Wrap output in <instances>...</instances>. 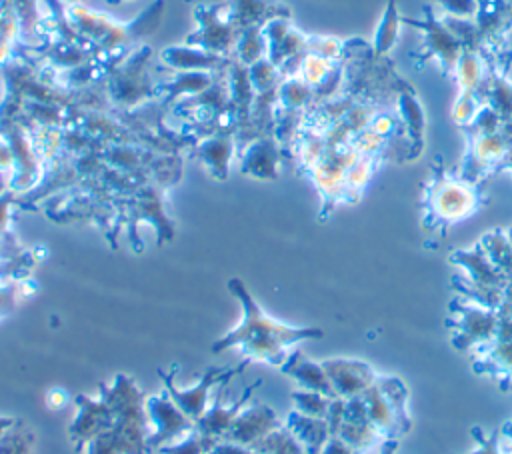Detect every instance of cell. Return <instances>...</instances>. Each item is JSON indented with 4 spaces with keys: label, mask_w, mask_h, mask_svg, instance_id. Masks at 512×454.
Segmentation results:
<instances>
[{
    "label": "cell",
    "mask_w": 512,
    "mask_h": 454,
    "mask_svg": "<svg viewBox=\"0 0 512 454\" xmlns=\"http://www.w3.org/2000/svg\"><path fill=\"white\" fill-rule=\"evenodd\" d=\"M228 290L238 298L242 318L212 344V352L238 350L250 362L256 360L280 368L298 342L322 338L320 328L290 326L268 316L240 278H230Z\"/></svg>",
    "instance_id": "1"
},
{
    "label": "cell",
    "mask_w": 512,
    "mask_h": 454,
    "mask_svg": "<svg viewBox=\"0 0 512 454\" xmlns=\"http://www.w3.org/2000/svg\"><path fill=\"white\" fill-rule=\"evenodd\" d=\"M164 12V0L150 4L138 18L130 22H116L102 12L88 10L80 4H66L64 16L72 30L82 36L98 54L100 60L132 50V44L142 36L156 32Z\"/></svg>",
    "instance_id": "2"
},
{
    "label": "cell",
    "mask_w": 512,
    "mask_h": 454,
    "mask_svg": "<svg viewBox=\"0 0 512 454\" xmlns=\"http://www.w3.org/2000/svg\"><path fill=\"white\" fill-rule=\"evenodd\" d=\"M422 206L424 226L444 232L448 226L470 218L482 206V196L476 182L436 168L424 190Z\"/></svg>",
    "instance_id": "3"
},
{
    "label": "cell",
    "mask_w": 512,
    "mask_h": 454,
    "mask_svg": "<svg viewBox=\"0 0 512 454\" xmlns=\"http://www.w3.org/2000/svg\"><path fill=\"white\" fill-rule=\"evenodd\" d=\"M150 56V48L140 46L130 50L120 64H112L104 80V94L114 110L132 112L134 108L160 98L158 82H154L148 72Z\"/></svg>",
    "instance_id": "4"
},
{
    "label": "cell",
    "mask_w": 512,
    "mask_h": 454,
    "mask_svg": "<svg viewBox=\"0 0 512 454\" xmlns=\"http://www.w3.org/2000/svg\"><path fill=\"white\" fill-rule=\"evenodd\" d=\"M250 366V360H242L238 366L232 368H208L206 372H202V376L190 384V386H178L174 380V374L178 370V366H172L168 372L158 370L160 380L164 384V390L170 394V398L178 404V408L194 422H198L202 418V414L208 410L210 400H212V392L232 380L236 374H242L246 368Z\"/></svg>",
    "instance_id": "5"
},
{
    "label": "cell",
    "mask_w": 512,
    "mask_h": 454,
    "mask_svg": "<svg viewBox=\"0 0 512 454\" xmlns=\"http://www.w3.org/2000/svg\"><path fill=\"white\" fill-rule=\"evenodd\" d=\"M144 414L148 424V446L150 450H160L196 428V422L190 420L170 394L162 388L144 398Z\"/></svg>",
    "instance_id": "6"
},
{
    "label": "cell",
    "mask_w": 512,
    "mask_h": 454,
    "mask_svg": "<svg viewBox=\"0 0 512 454\" xmlns=\"http://www.w3.org/2000/svg\"><path fill=\"white\" fill-rule=\"evenodd\" d=\"M452 344L458 350L482 348L494 342L498 326V310H490L458 298L452 302Z\"/></svg>",
    "instance_id": "7"
},
{
    "label": "cell",
    "mask_w": 512,
    "mask_h": 454,
    "mask_svg": "<svg viewBox=\"0 0 512 454\" xmlns=\"http://www.w3.org/2000/svg\"><path fill=\"white\" fill-rule=\"evenodd\" d=\"M194 18H196L198 26L192 34L186 36L184 44L202 48L212 54L232 58V52H234L240 32L230 24L222 2L220 4H198L194 8Z\"/></svg>",
    "instance_id": "8"
},
{
    "label": "cell",
    "mask_w": 512,
    "mask_h": 454,
    "mask_svg": "<svg viewBox=\"0 0 512 454\" xmlns=\"http://www.w3.org/2000/svg\"><path fill=\"white\" fill-rule=\"evenodd\" d=\"M170 182H146L138 190L130 194L126 200V220L130 224V230L138 222H152L158 234V242L170 240L174 234L172 220L164 212V190Z\"/></svg>",
    "instance_id": "9"
},
{
    "label": "cell",
    "mask_w": 512,
    "mask_h": 454,
    "mask_svg": "<svg viewBox=\"0 0 512 454\" xmlns=\"http://www.w3.org/2000/svg\"><path fill=\"white\" fill-rule=\"evenodd\" d=\"M74 406H76V412L70 422L68 434L74 450L78 452L86 442H90L98 434L112 428L114 412L100 394L98 396L80 394L74 398Z\"/></svg>",
    "instance_id": "10"
},
{
    "label": "cell",
    "mask_w": 512,
    "mask_h": 454,
    "mask_svg": "<svg viewBox=\"0 0 512 454\" xmlns=\"http://www.w3.org/2000/svg\"><path fill=\"white\" fill-rule=\"evenodd\" d=\"M322 366L328 374L336 398L344 400L362 396L370 386L376 384L380 376L368 362L354 358H330L322 360Z\"/></svg>",
    "instance_id": "11"
},
{
    "label": "cell",
    "mask_w": 512,
    "mask_h": 454,
    "mask_svg": "<svg viewBox=\"0 0 512 454\" xmlns=\"http://www.w3.org/2000/svg\"><path fill=\"white\" fill-rule=\"evenodd\" d=\"M280 426H282L280 418L268 404H260V402L250 404L248 402L234 418L224 440H230V442H236L240 446L254 450L256 444H260L270 432H274Z\"/></svg>",
    "instance_id": "12"
},
{
    "label": "cell",
    "mask_w": 512,
    "mask_h": 454,
    "mask_svg": "<svg viewBox=\"0 0 512 454\" xmlns=\"http://www.w3.org/2000/svg\"><path fill=\"white\" fill-rule=\"evenodd\" d=\"M260 384H262V380L252 382L250 386H246V388H244L234 400H230V402H222V396H224L222 390H224L226 382L220 384V386L216 388V394H214L212 400H210L208 410H206V412L202 414V418L196 422V428H198L204 436H208V438L222 440V438L228 434V430H230L234 418L238 416V412L250 402L252 392H254Z\"/></svg>",
    "instance_id": "13"
},
{
    "label": "cell",
    "mask_w": 512,
    "mask_h": 454,
    "mask_svg": "<svg viewBox=\"0 0 512 454\" xmlns=\"http://www.w3.org/2000/svg\"><path fill=\"white\" fill-rule=\"evenodd\" d=\"M282 162V146L274 134H262L238 150V166L244 176L276 180Z\"/></svg>",
    "instance_id": "14"
},
{
    "label": "cell",
    "mask_w": 512,
    "mask_h": 454,
    "mask_svg": "<svg viewBox=\"0 0 512 454\" xmlns=\"http://www.w3.org/2000/svg\"><path fill=\"white\" fill-rule=\"evenodd\" d=\"M336 436L342 438L348 446H352L354 450H358L362 454H366V452L374 450L378 444L386 442L384 436L380 434V430L368 418L366 406L360 396L346 400L344 418H342V424H340Z\"/></svg>",
    "instance_id": "15"
},
{
    "label": "cell",
    "mask_w": 512,
    "mask_h": 454,
    "mask_svg": "<svg viewBox=\"0 0 512 454\" xmlns=\"http://www.w3.org/2000/svg\"><path fill=\"white\" fill-rule=\"evenodd\" d=\"M194 152L212 178L226 180L230 174L234 152H236V132L218 130L202 138H196Z\"/></svg>",
    "instance_id": "16"
},
{
    "label": "cell",
    "mask_w": 512,
    "mask_h": 454,
    "mask_svg": "<svg viewBox=\"0 0 512 454\" xmlns=\"http://www.w3.org/2000/svg\"><path fill=\"white\" fill-rule=\"evenodd\" d=\"M158 60L164 68L176 70V72H224L234 58L220 56L206 52L196 46L180 44V46H168L160 50Z\"/></svg>",
    "instance_id": "17"
},
{
    "label": "cell",
    "mask_w": 512,
    "mask_h": 454,
    "mask_svg": "<svg viewBox=\"0 0 512 454\" xmlns=\"http://www.w3.org/2000/svg\"><path fill=\"white\" fill-rule=\"evenodd\" d=\"M508 154V144L502 134H474L468 158L462 168V178L476 182L480 174L494 168L498 162L506 160Z\"/></svg>",
    "instance_id": "18"
},
{
    "label": "cell",
    "mask_w": 512,
    "mask_h": 454,
    "mask_svg": "<svg viewBox=\"0 0 512 454\" xmlns=\"http://www.w3.org/2000/svg\"><path fill=\"white\" fill-rule=\"evenodd\" d=\"M360 398L366 406L368 418L380 430L384 440H400V436H404L410 430V424L404 422V418L398 414L390 398L382 392L378 382L370 386Z\"/></svg>",
    "instance_id": "19"
},
{
    "label": "cell",
    "mask_w": 512,
    "mask_h": 454,
    "mask_svg": "<svg viewBox=\"0 0 512 454\" xmlns=\"http://www.w3.org/2000/svg\"><path fill=\"white\" fill-rule=\"evenodd\" d=\"M450 260L462 268L464 276L462 280L474 286H498L504 288L506 276L494 266V262L488 258L486 250L478 242L472 248L466 250H456Z\"/></svg>",
    "instance_id": "20"
},
{
    "label": "cell",
    "mask_w": 512,
    "mask_h": 454,
    "mask_svg": "<svg viewBox=\"0 0 512 454\" xmlns=\"http://www.w3.org/2000/svg\"><path fill=\"white\" fill-rule=\"evenodd\" d=\"M230 24L242 32L252 26H264L272 18H288L290 12L272 0H226L222 2Z\"/></svg>",
    "instance_id": "21"
},
{
    "label": "cell",
    "mask_w": 512,
    "mask_h": 454,
    "mask_svg": "<svg viewBox=\"0 0 512 454\" xmlns=\"http://www.w3.org/2000/svg\"><path fill=\"white\" fill-rule=\"evenodd\" d=\"M280 372L286 374L288 378H292L300 390L322 392L330 398H336L322 362H314V360L306 358L300 350H292L288 354L286 362L280 366Z\"/></svg>",
    "instance_id": "22"
},
{
    "label": "cell",
    "mask_w": 512,
    "mask_h": 454,
    "mask_svg": "<svg viewBox=\"0 0 512 454\" xmlns=\"http://www.w3.org/2000/svg\"><path fill=\"white\" fill-rule=\"evenodd\" d=\"M284 426L298 438V442L304 446L306 454H322V448L326 446L330 434L328 422L322 418H310L296 410H290Z\"/></svg>",
    "instance_id": "23"
},
{
    "label": "cell",
    "mask_w": 512,
    "mask_h": 454,
    "mask_svg": "<svg viewBox=\"0 0 512 454\" xmlns=\"http://www.w3.org/2000/svg\"><path fill=\"white\" fill-rule=\"evenodd\" d=\"M422 26V24H418ZM424 28V44L430 52V56L438 58L440 64L446 68V70H454L460 54L464 52V44L440 22H428L422 26Z\"/></svg>",
    "instance_id": "24"
},
{
    "label": "cell",
    "mask_w": 512,
    "mask_h": 454,
    "mask_svg": "<svg viewBox=\"0 0 512 454\" xmlns=\"http://www.w3.org/2000/svg\"><path fill=\"white\" fill-rule=\"evenodd\" d=\"M398 118L404 124L408 138H410V146H412V154L410 156H418L424 144V128H426V116L424 110L418 102V98L412 92H400L398 96Z\"/></svg>",
    "instance_id": "25"
},
{
    "label": "cell",
    "mask_w": 512,
    "mask_h": 454,
    "mask_svg": "<svg viewBox=\"0 0 512 454\" xmlns=\"http://www.w3.org/2000/svg\"><path fill=\"white\" fill-rule=\"evenodd\" d=\"M474 370L512 380V342H492L482 346L480 356L474 360Z\"/></svg>",
    "instance_id": "26"
},
{
    "label": "cell",
    "mask_w": 512,
    "mask_h": 454,
    "mask_svg": "<svg viewBox=\"0 0 512 454\" xmlns=\"http://www.w3.org/2000/svg\"><path fill=\"white\" fill-rule=\"evenodd\" d=\"M266 56H268V44H266L262 26H252L238 34V40L232 52V58L236 62H240L242 66H252Z\"/></svg>",
    "instance_id": "27"
},
{
    "label": "cell",
    "mask_w": 512,
    "mask_h": 454,
    "mask_svg": "<svg viewBox=\"0 0 512 454\" xmlns=\"http://www.w3.org/2000/svg\"><path fill=\"white\" fill-rule=\"evenodd\" d=\"M398 32H400V14L396 10V4L394 0H388V6L382 14V20L376 28V34H374V42H372V48H374V54L378 58L390 54V50L396 46L398 42Z\"/></svg>",
    "instance_id": "28"
},
{
    "label": "cell",
    "mask_w": 512,
    "mask_h": 454,
    "mask_svg": "<svg viewBox=\"0 0 512 454\" xmlns=\"http://www.w3.org/2000/svg\"><path fill=\"white\" fill-rule=\"evenodd\" d=\"M76 454H142L134 444H130L116 428H108L90 442H86Z\"/></svg>",
    "instance_id": "29"
},
{
    "label": "cell",
    "mask_w": 512,
    "mask_h": 454,
    "mask_svg": "<svg viewBox=\"0 0 512 454\" xmlns=\"http://www.w3.org/2000/svg\"><path fill=\"white\" fill-rule=\"evenodd\" d=\"M480 244L486 250L488 258L494 262V266L504 276H510L512 274V240H510V234H506L502 230H492L490 234H486L480 240Z\"/></svg>",
    "instance_id": "30"
},
{
    "label": "cell",
    "mask_w": 512,
    "mask_h": 454,
    "mask_svg": "<svg viewBox=\"0 0 512 454\" xmlns=\"http://www.w3.org/2000/svg\"><path fill=\"white\" fill-rule=\"evenodd\" d=\"M456 70V78H458V86H460V94H476L484 70H482V60L474 50H464L454 66Z\"/></svg>",
    "instance_id": "31"
},
{
    "label": "cell",
    "mask_w": 512,
    "mask_h": 454,
    "mask_svg": "<svg viewBox=\"0 0 512 454\" xmlns=\"http://www.w3.org/2000/svg\"><path fill=\"white\" fill-rule=\"evenodd\" d=\"M376 168V158L360 156L346 172V184H344V202H356L364 188L368 186L372 174Z\"/></svg>",
    "instance_id": "32"
},
{
    "label": "cell",
    "mask_w": 512,
    "mask_h": 454,
    "mask_svg": "<svg viewBox=\"0 0 512 454\" xmlns=\"http://www.w3.org/2000/svg\"><path fill=\"white\" fill-rule=\"evenodd\" d=\"M254 452L258 454H306L304 446L298 438L282 424L274 432H270L260 444H256Z\"/></svg>",
    "instance_id": "33"
},
{
    "label": "cell",
    "mask_w": 512,
    "mask_h": 454,
    "mask_svg": "<svg viewBox=\"0 0 512 454\" xmlns=\"http://www.w3.org/2000/svg\"><path fill=\"white\" fill-rule=\"evenodd\" d=\"M292 410L310 416V418H322L326 420L332 398L322 394V392H312V390H296L292 392Z\"/></svg>",
    "instance_id": "34"
},
{
    "label": "cell",
    "mask_w": 512,
    "mask_h": 454,
    "mask_svg": "<svg viewBox=\"0 0 512 454\" xmlns=\"http://www.w3.org/2000/svg\"><path fill=\"white\" fill-rule=\"evenodd\" d=\"M0 454H34V434L20 422H14L0 436Z\"/></svg>",
    "instance_id": "35"
},
{
    "label": "cell",
    "mask_w": 512,
    "mask_h": 454,
    "mask_svg": "<svg viewBox=\"0 0 512 454\" xmlns=\"http://www.w3.org/2000/svg\"><path fill=\"white\" fill-rule=\"evenodd\" d=\"M214 442H216L214 438H208L198 428H194L184 438H180L168 446H162L156 452L158 454H208L210 448L214 446Z\"/></svg>",
    "instance_id": "36"
},
{
    "label": "cell",
    "mask_w": 512,
    "mask_h": 454,
    "mask_svg": "<svg viewBox=\"0 0 512 454\" xmlns=\"http://www.w3.org/2000/svg\"><path fill=\"white\" fill-rule=\"evenodd\" d=\"M28 282L30 280L26 276L24 278H2L0 276V318L6 316L8 312H12L22 298L32 294L26 290Z\"/></svg>",
    "instance_id": "37"
},
{
    "label": "cell",
    "mask_w": 512,
    "mask_h": 454,
    "mask_svg": "<svg viewBox=\"0 0 512 454\" xmlns=\"http://www.w3.org/2000/svg\"><path fill=\"white\" fill-rule=\"evenodd\" d=\"M488 102L490 110H494L498 116H510L512 114V84L504 80H492L488 90Z\"/></svg>",
    "instance_id": "38"
},
{
    "label": "cell",
    "mask_w": 512,
    "mask_h": 454,
    "mask_svg": "<svg viewBox=\"0 0 512 454\" xmlns=\"http://www.w3.org/2000/svg\"><path fill=\"white\" fill-rule=\"evenodd\" d=\"M344 50V42L338 38H328V36H308L306 42V54H316L326 60H338Z\"/></svg>",
    "instance_id": "39"
},
{
    "label": "cell",
    "mask_w": 512,
    "mask_h": 454,
    "mask_svg": "<svg viewBox=\"0 0 512 454\" xmlns=\"http://www.w3.org/2000/svg\"><path fill=\"white\" fill-rule=\"evenodd\" d=\"M472 434L476 438V450H472L468 454H508L500 446V432H492L490 436H486L480 428H474Z\"/></svg>",
    "instance_id": "40"
},
{
    "label": "cell",
    "mask_w": 512,
    "mask_h": 454,
    "mask_svg": "<svg viewBox=\"0 0 512 454\" xmlns=\"http://www.w3.org/2000/svg\"><path fill=\"white\" fill-rule=\"evenodd\" d=\"M16 192L6 188L0 194V236L8 238L10 236V222H12V206L16 202Z\"/></svg>",
    "instance_id": "41"
},
{
    "label": "cell",
    "mask_w": 512,
    "mask_h": 454,
    "mask_svg": "<svg viewBox=\"0 0 512 454\" xmlns=\"http://www.w3.org/2000/svg\"><path fill=\"white\" fill-rule=\"evenodd\" d=\"M14 168H16V156L8 136L2 132L0 134V176L10 180L14 174Z\"/></svg>",
    "instance_id": "42"
},
{
    "label": "cell",
    "mask_w": 512,
    "mask_h": 454,
    "mask_svg": "<svg viewBox=\"0 0 512 454\" xmlns=\"http://www.w3.org/2000/svg\"><path fill=\"white\" fill-rule=\"evenodd\" d=\"M70 402H72V396H70V392H68L66 388H62V386H52V388H48L46 394H44V404H46L48 410H62V408H66Z\"/></svg>",
    "instance_id": "43"
},
{
    "label": "cell",
    "mask_w": 512,
    "mask_h": 454,
    "mask_svg": "<svg viewBox=\"0 0 512 454\" xmlns=\"http://www.w3.org/2000/svg\"><path fill=\"white\" fill-rule=\"evenodd\" d=\"M208 454H256L252 448H246V446H240L236 442H230V440H216L214 446L210 448Z\"/></svg>",
    "instance_id": "44"
},
{
    "label": "cell",
    "mask_w": 512,
    "mask_h": 454,
    "mask_svg": "<svg viewBox=\"0 0 512 454\" xmlns=\"http://www.w3.org/2000/svg\"><path fill=\"white\" fill-rule=\"evenodd\" d=\"M322 454H362L358 450H354L352 446H348L342 438L338 436H330L326 446L322 448Z\"/></svg>",
    "instance_id": "45"
},
{
    "label": "cell",
    "mask_w": 512,
    "mask_h": 454,
    "mask_svg": "<svg viewBox=\"0 0 512 454\" xmlns=\"http://www.w3.org/2000/svg\"><path fill=\"white\" fill-rule=\"evenodd\" d=\"M370 130H374L376 134H380L382 138H386L394 128H396V120L392 118V116H384V114H380L378 118H374L372 122H370V126H368Z\"/></svg>",
    "instance_id": "46"
},
{
    "label": "cell",
    "mask_w": 512,
    "mask_h": 454,
    "mask_svg": "<svg viewBox=\"0 0 512 454\" xmlns=\"http://www.w3.org/2000/svg\"><path fill=\"white\" fill-rule=\"evenodd\" d=\"M16 420L14 418H8V416H0V436L14 424Z\"/></svg>",
    "instance_id": "47"
},
{
    "label": "cell",
    "mask_w": 512,
    "mask_h": 454,
    "mask_svg": "<svg viewBox=\"0 0 512 454\" xmlns=\"http://www.w3.org/2000/svg\"><path fill=\"white\" fill-rule=\"evenodd\" d=\"M510 306V314H512V304H508Z\"/></svg>",
    "instance_id": "48"
},
{
    "label": "cell",
    "mask_w": 512,
    "mask_h": 454,
    "mask_svg": "<svg viewBox=\"0 0 512 454\" xmlns=\"http://www.w3.org/2000/svg\"><path fill=\"white\" fill-rule=\"evenodd\" d=\"M508 234H510V240H512V230H510V232H508Z\"/></svg>",
    "instance_id": "49"
},
{
    "label": "cell",
    "mask_w": 512,
    "mask_h": 454,
    "mask_svg": "<svg viewBox=\"0 0 512 454\" xmlns=\"http://www.w3.org/2000/svg\"><path fill=\"white\" fill-rule=\"evenodd\" d=\"M256 454H258V452H256Z\"/></svg>",
    "instance_id": "50"
}]
</instances>
